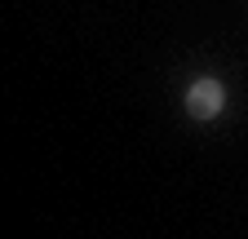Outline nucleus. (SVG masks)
I'll list each match as a JSON object with an SVG mask.
<instances>
[{
    "mask_svg": "<svg viewBox=\"0 0 248 239\" xmlns=\"http://www.w3.org/2000/svg\"><path fill=\"white\" fill-rule=\"evenodd\" d=\"M222 102H226L222 84H217V80H200L191 89V98H186V111H191L195 120H213L217 111H222Z\"/></svg>",
    "mask_w": 248,
    "mask_h": 239,
    "instance_id": "1",
    "label": "nucleus"
}]
</instances>
